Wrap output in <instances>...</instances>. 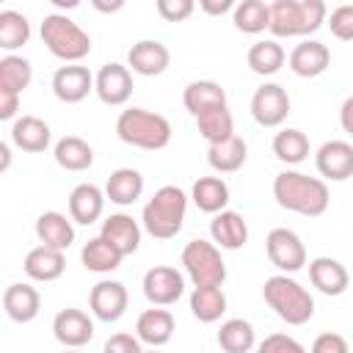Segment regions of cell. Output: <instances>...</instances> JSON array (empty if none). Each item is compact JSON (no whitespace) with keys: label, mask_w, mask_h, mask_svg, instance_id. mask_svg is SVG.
I'll use <instances>...</instances> for the list:
<instances>
[{"label":"cell","mask_w":353,"mask_h":353,"mask_svg":"<svg viewBox=\"0 0 353 353\" xmlns=\"http://www.w3.org/2000/svg\"><path fill=\"white\" fill-rule=\"evenodd\" d=\"M325 22L323 0H276L270 3V33L279 39L309 36Z\"/></svg>","instance_id":"cell-5"},{"label":"cell","mask_w":353,"mask_h":353,"mask_svg":"<svg viewBox=\"0 0 353 353\" xmlns=\"http://www.w3.org/2000/svg\"><path fill=\"white\" fill-rule=\"evenodd\" d=\"M196 130H199V135L210 146L212 143H223V141H229L234 135V119H232V113H229L226 105L210 108L201 116H196Z\"/></svg>","instance_id":"cell-31"},{"label":"cell","mask_w":353,"mask_h":353,"mask_svg":"<svg viewBox=\"0 0 353 353\" xmlns=\"http://www.w3.org/2000/svg\"><path fill=\"white\" fill-rule=\"evenodd\" d=\"M116 135L130 146H138V149H146V152H157V149L168 146L171 124H168L165 116L152 113L146 108H127L116 119Z\"/></svg>","instance_id":"cell-3"},{"label":"cell","mask_w":353,"mask_h":353,"mask_svg":"<svg viewBox=\"0 0 353 353\" xmlns=\"http://www.w3.org/2000/svg\"><path fill=\"white\" fill-rule=\"evenodd\" d=\"M339 124H342V130L347 132V135H353V94L342 102V108H339Z\"/></svg>","instance_id":"cell-47"},{"label":"cell","mask_w":353,"mask_h":353,"mask_svg":"<svg viewBox=\"0 0 353 353\" xmlns=\"http://www.w3.org/2000/svg\"><path fill=\"white\" fill-rule=\"evenodd\" d=\"M41 41L55 58H61L66 63H77L91 52V36L63 14H47L44 17Z\"/></svg>","instance_id":"cell-6"},{"label":"cell","mask_w":353,"mask_h":353,"mask_svg":"<svg viewBox=\"0 0 353 353\" xmlns=\"http://www.w3.org/2000/svg\"><path fill=\"white\" fill-rule=\"evenodd\" d=\"M66 353H80V350H74V347H72V350H66Z\"/></svg>","instance_id":"cell-52"},{"label":"cell","mask_w":353,"mask_h":353,"mask_svg":"<svg viewBox=\"0 0 353 353\" xmlns=\"http://www.w3.org/2000/svg\"><path fill=\"white\" fill-rule=\"evenodd\" d=\"M121 259H124V256H121L105 237H91V240L83 245V251H80V262H83V268L91 270V273H110V270L119 268Z\"/></svg>","instance_id":"cell-34"},{"label":"cell","mask_w":353,"mask_h":353,"mask_svg":"<svg viewBox=\"0 0 353 353\" xmlns=\"http://www.w3.org/2000/svg\"><path fill=\"white\" fill-rule=\"evenodd\" d=\"M193 0H157V14L165 22H182L193 14Z\"/></svg>","instance_id":"cell-43"},{"label":"cell","mask_w":353,"mask_h":353,"mask_svg":"<svg viewBox=\"0 0 353 353\" xmlns=\"http://www.w3.org/2000/svg\"><path fill=\"white\" fill-rule=\"evenodd\" d=\"M210 234H212V243L218 248H226V251H237L245 245L248 240V223L240 212L234 210H223L218 215H212L210 221Z\"/></svg>","instance_id":"cell-19"},{"label":"cell","mask_w":353,"mask_h":353,"mask_svg":"<svg viewBox=\"0 0 353 353\" xmlns=\"http://www.w3.org/2000/svg\"><path fill=\"white\" fill-rule=\"evenodd\" d=\"M141 193H143V176L135 168H116L105 182V196L119 207L135 204Z\"/></svg>","instance_id":"cell-28"},{"label":"cell","mask_w":353,"mask_h":353,"mask_svg":"<svg viewBox=\"0 0 353 353\" xmlns=\"http://www.w3.org/2000/svg\"><path fill=\"white\" fill-rule=\"evenodd\" d=\"M256 336H254V325L243 317H232L226 323H221L218 328V345L226 353H248L254 347Z\"/></svg>","instance_id":"cell-36"},{"label":"cell","mask_w":353,"mask_h":353,"mask_svg":"<svg viewBox=\"0 0 353 353\" xmlns=\"http://www.w3.org/2000/svg\"><path fill=\"white\" fill-rule=\"evenodd\" d=\"M190 312L201 323H215L226 312V295L221 287H196L190 295Z\"/></svg>","instance_id":"cell-37"},{"label":"cell","mask_w":353,"mask_h":353,"mask_svg":"<svg viewBox=\"0 0 353 353\" xmlns=\"http://www.w3.org/2000/svg\"><path fill=\"white\" fill-rule=\"evenodd\" d=\"M33 80V69L30 61L19 58V55H6L0 58V91H11V94H22Z\"/></svg>","instance_id":"cell-39"},{"label":"cell","mask_w":353,"mask_h":353,"mask_svg":"<svg viewBox=\"0 0 353 353\" xmlns=\"http://www.w3.org/2000/svg\"><path fill=\"white\" fill-rule=\"evenodd\" d=\"M256 353H306V347L287 334H270L259 342Z\"/></svg>","instance_id":"cell-42"},{"label":"cell","mask_w":353,"mask_h":353,"mask_svg":"<svg viewBox=\"0 0 353 353\" xmlns=\"http://www.w3.org/2000/svg\"><path fill=\"white\" fill-rule=\"evenodd\" d=\"M17 108H19V94H11V91H0V119H3V121L14 119Z\"/></svg>","instance_id":"cell-46"},{"label":"cell","mask_w":353,"mask_h":353,"mask_svg":"<svg viewBox=\"0 0 353 353\" xmlns=\"http://www.w3.org/2000/svg\"><path fill=\"white\" fill-rule=\"evenodd\" d=\"M182 105H185L188 113L201 116V113L210 110V108L226 105V91H223L221 83H215V80H193V83L185 85Z\"/></svg>","instance_id":"cell-27"},{"label":"cell","mask_w":353,"mask_h":353,"mask_svg":"<svg viewBox=\"0 0 353 353\" xmlns=\"http://www.w3.org/2000/svg\"><path fill=\"white\" fill-rule=\"evenodd\" d=\"M328 28L336 39L342 41H353V3H345V6H336L328 17Z\"/></svg>","instance_id":"cell-41"},{"label":"cell","mask_w":353,"mask_h":353,"mask_svg":"<svg viewBox=\"0 0 353 353\" xmlns=\"http://www.w3.org/2000/svg\"><path fill=\"white\" fill-rule=\"evenodd\" d=\"M22 268L33 281H55L66 270V259H63V251H58V248L36 245L28 251Z\"/></svg>","instance_id":"cell-25"},{"label":"cell","mask_w":353,"mask_h":353,"mask_svg":"<svg viewBox=\"0 0 353 353\" xmlns=\"http://www.w3.org/2000/svg\"><path fill=\"white\" fill-rule=\"evenodd\" d=\"M105 193L97 188V185H91V182H80L72 193H69V218L74 221V223H83V226H91L99 215H102V210H105Z\"/></svg>","instance_id":"cell-21"},{"label":"cell","mask_w":353,"mask_h":353,"mask_svg":"<svg viewBox=\"0 0 353 353\" xmlns=\"http://www.w3.org/2000/svg\"><path fill=\"white\" fill-rule=\"evenodd\" d=\"M135 334L141 342L160 347L174 336V314L168 309H146L138 314L135 323Z\"/></svg>","instance_id":"cell-26"},{"label":"cell","mask_w":353,"mask_h":353,"mask_svg":"<svg viewBox=\"0 0 353 353\" xmlns=\"http://www.w3.org/2000/svg\"><path fill=\"white\" fill-rule=\"evenodd\" d=\"M88 91H94V74L85 66L69 63V66L55 69V74H52V94L61 102H66V105L83 102L88 97Z\"/></svg>","instance_id":"cell-15"},{"label":"cell","mask_w":353,"mask_h":353,"mask_svg":"<svg viewBox=\"0 0 353 353\" xmlns=\"http://www.w3.org/2000/svg\"><path fill=\"white\" fill-rule=\"evenodd\" d=\"M273 154L281 163H287V165H298V163H303L309 157V138L301 130L287 127V130L276 132V138H273Z\"/></svg>","instance_id":"cell-38"},{"label":"cell","mask_w":353,"mask_h":353,"mask_svg":"<svg viewBox=\"0 0 353 353\" xmlns=\"http://www.w3.org/2000/svg\"><path fill=\"white\" fill-rule=\"evenodd\" d=\"M94 8H97V11H108V14H110V11L124 8V3H121V0H116V3H102V0H94Z\"/></svg>","instance_id":"cell-49"},{"label":"cell","mask_w":353,"mask_h":353,"mask_svg":"<svg viewBox=\"0 0 353 353\" xmlns=\"http://www.w3.org/2000/svg\"><path fill=\"white\" fill-rule=\"evenodd\" d=\"M190 199H193V204H196L201 212L218 215V212H223V207L229 204V185H226L221 176H199V179L193 182Z\"/></svg>","instance_id":"cell-29"},{"label":"cell","mask_w":353,"mask_h":353,"mask_svg":"<svg viewBox=\"0 0 353 353\" xmlns=\"http://www.w3.org/2000/svg\"><path fill=\"white\" fill-rule=\"evenodd\" d=\"M102 353H143V347H141V339L132 334H113L108 336Z\"/></svg>","instance_id":"cell-45"},{"label":"cell","mask_w":353,"mask_h":353,"mask_svg":"<svg viewBox=\"0 0 353 353\" xmlns=\"http://www.w3.org/2000/svg\"><path fill=\"white\" fill-rule=\"evenodd\" d=\"M99 237H105L121 256H127V254L138 251V245H141V226H138V221L132 215L116 212V215L102 221Z\"/></svg>","instance_id":"cell-18"},{"label":"cell","mask_w":353,"mask_h":353,"mask_svg":"<svg viewBox=\"0 0 353 353\" xmlns=\"http://www.w3.org/2000/svg\"><path fill=\"white\" fill-rule=\"evenodd\" d=\"M168 63H171V52L157 39H141L127 52V69H132L141 77H157L168 69Z\"/></svg>","instance_id":"cell-12"},{"label":"cell","mask_w":353,"mask_h":353,"mask_svg":"<svg viewBox=\"0 0 353 353\" xmlns=\"http://www.w3.org/2000/svg\"><path fill=\"white\" fill-rule=\"evenodd\" d=\"M0 154H3V163H0V168L6 171V168H8V163H11V152H8V143H0Z\"/></svg>","instance_id":"cell-50"},{"label":"cell","mask_w":353,"mask_h":353,"mask_svg":"<svg viewBox=\"0 0 353 353\" xmlns=\"http://www.w3.org/2000/svg\"><path fill=\"white\" fill-rule=\"evenodd\" d=\"M3 309L14 323H30L41 309V295L30 284H8L3 292Z\"/></svg>","instance_id":"cell-23"},{"label":"cell","mask_w":353,"mask_h":353,"mask_svg":"<svg viewBox=\"0 0 353 353\" xmlns=\"http://www.w3.org/2000/svg\"><path fill=\"white\" fill-rule=\"evenodd\" d=\"M30 39V22L19 11H0V47L3 50H19Z\"/></svg>","instance_id":"cell-40"},{"label":"cell","mask_w":353,"mask_h":353,"mask_svg":"<svg viewBox=\"0 0 353 353\" xmlns=\"http://www.w3.org/2000/svg\"><path fill=\"white\" fill-rule=\"evenodd\" d=\"M245 157H248V146H245V141L237 138V135H232V138L223 141V143L207 146V163H210V168L218 171V174H232V171L243 168Z\"/></svg>","instance_id":"cell-30"},{"label":"cell","mask_w":353,"mask_h":353,"mask_svg":"<svg viewBox=\"0 0 353 353\" xmlns=\"http://www.w3.org/2000/svg\"><path fill=\"white\" fill-rule=\"evenodd\" d=\"M273 199L279 201L281 210L306 215V218H320L328 210V185L317 176L301 174V171H281L273 179Z\"/></svg>","instance_id":"cell-1"},{"label":"cell","mask_w":353,"mask_h":353,"mask_svg":"<svg viewBox=\"0 0 353 353\" xmlns=\"http://www.w3.org/2000/svg\"><path fill=\"white\" fill-rule=\"evenodd\" d=\"M199 6H201V11H207V14H212V17L226 14L229 8H234V3H232V0H201Z\"/></svg>","instance_id":"cell-48"},{"label":"cell","mask_w":353,"mask_h":353,"mask_svg":"<svg viewBox=\"0 0 353 353\" xmlns=\"http://www.w3.org/2000/svg\"><path fill=\"white\" fill-rule=\"evenodd\" d=\"M232 22L243 33H262L265 28H270V3L243 0L232 8Z\"/></svg>","instance_id":"cell-35"},{"label":"cell","mask_w":353,"mask_h":353,"mask_svg":"<svg viewBox=\"0 0 353 353\" xmlns=\"http://www.w3.org/2000/svg\"><path fill=\"white\" fill-rule=\"evenodd\" d=\"M292 74L298 77H317L328 69L331 63V50L323 44V41H314V39H306L301 44H295V50L290 52L287 58Z\"/></svg>","instance_id":"cell-17"},{"label":"cell","mask_w":353,"mask_h":353,"mask_svg":"<svg viewBox=\"0 0 353 353\" xmlns=\"http://www.w3.org/2000/svg\"><path fill=\"white\" fill-rule=\"evenodd\" d=\"M265 303L287 323V325H303L312 320L314 314V298L309 295V290L303 284H298L295 279H290L287 273L270 276L265 279L262 287Z\"/></svg>","instance_id":"cell-2"},{"label":"cell","mask_w":353,"mask_h":353,"mask_svg":"<svg viewBox=\"0 0 353 353\" xmlns=\"http://www.w3.org/2000/svg\"><path fill=\"white\" fill-rule=\"evenodd\" d=\"M265 254H268L270 265H276L281 273H295L306 265V248H303L301 237L292 229H284V226H276V229L268 232Z\"/></svg>","instance_id":"cell-8"},{"label":"cell","mask_w":353,"mask_h":353,"mask_svg":"<svg viewBox=\"0 0 353 353\" xmlns=\"http://www.w3.org/2000/svg\"><path fill=\"white\" fill-rule=\"evenodd\" d=\"M245 61H248L251 72H256V74L268 77V74H276V72L284 66L287 55H284V47H281L279 41L265 39V41H254V44L248 47Z\"/></svg>","instance_id":"cell-33"},{"label":"cell","mask_w":353,"mask_h":353,"mask_svg":"<svg viewBox=\"0 0 353 353\" xmlns=\"http://www.w3.org/2000/svg\"><path fill=\"white\" fill-rule=\"evenodd\" d=\"M36 237L41 245L47 248H58V251H66L72 243H74V226L72 221L63 215V212H55V210H47L36 218Z\"/></svg>","instance_id":"cell-22"},{"label":"cell","mask_w":353,"mask_h":353,"mask_svg":"<svg viewBox=\"0 0 353 353\" xmlns=\"http://www.w3.org/2000/svg\"><path fill=\"white\" fill-rule=\"evenodd\" d=\"M182 265L190 276L193 287H221L226 281V265L221 259V248L207 240H190L182 248Z\"/></svg>","instance_id":"cell-7"},{"label":"cell","mask_w":353,"mask_h":353,"mask_svg":"<svg viewBox=\"0 0 353 353\" xmlns=\"http://www.w3.org/2000/svg\"><path fill=\"white\" fill-rule=\"evenodd\" d=\"M50 124L39 116H19L11 127V141L14 146H19L22 152H30V154H39L50 146Z\"/></svg>","instance_id":"cell-24"},{"label":"cell","mask_w":353,"mask_h":353,"mask_svg":"<svg viewBox=\"0 0 353 353\" xmlns=\"http://www.w3.org/2000/svg\"><path fill=\"white\" fill-rule=\"evenodd\" d=\"M290 113V97L284 85L265 83L251 97V116L259 127H279Z\"/></svg>","instance_id":"cell-10"},{"label":"cell","mask_w":353,"mask_h":353,"mask_svg":"<svg viewBox=\"0 0 353 353\" xmlns=\"http://www.w3.org/2000/svg\"><path fill=\"white\" fill-rule=\"evenodd\" d=\"M185 210H188V196L176 185H163L146 201V207L141 212V223L152 237L168 240V237L179 234L182 221H185Z\"/></svg>","instance_id":"cell-4"},{"label":"cell","mask_w":353,"mask_h":353,"mask_svg":"<svg viewBox=\"0 0 353 353\" xmlns=\"http://www.w3.org/2000/svg\"><path fill=\"white\" fill-rule=\"evenodd\" d=\"M94 91L105 105H124L132 94V72L121 63H105L94 74Z\"/></svg>","instance_id":"cell-13"},{"label":"cell","mask_w":353,"mask_h":353,"mask_svg":"<svg viewBox=\"0 0 353 353\" xmlns=\"http://www.w3.org/2000/svg\"><path fill=\"white\" fill-rule=\"evenodd\" d=\"M143 295L152 306H171L182 298L185 292V279L176 268L168 265H154L152 270H146L143 276Z\"/></svg>","instance_id":"cell-9"},{"label":"cell","mask_w":353,"mask_h":353,"mask_svg":"<svg viewBox=\"0 0 353 353\" xmlns=\"http://www.w3.org/2000/svg\"><path fill=\"white\" fill-rule=\"evenodd\" d=\"M143 353H160V350H154V347H152V350H143Z\"/></svg>","instance_id":"cell-51"},{"label":"cell","mask_w":353,"mask_h":353,"mask_svg":"<svg viewBox=\"0 0 353 353\" xmlns=\"http://www.w3.org/2000/svg\"><path fill=\"white\" fill-rule=\"evenodd\" d=\"M127 303H130V295H127V287L121 281L105 279V281H97L91 287L88 306H91L94 317L102 323H116L127 312Z\"/></svg>","instance_id":"cell-11"},{"label":"cell","mask_w":353,"mask_h":353,"mask_svg":"<svg viewBox=\"0 0 353 353\" xmlns=\"http://www.w3.org/2000/svg\"><path fill=\"white\" fill-rule=\"evenodd\" d=\"M312 353H350V347H347V339L342 334L325 331L312 342Z\"/></svg>","instance_id":"cell-44"},{"label":"cell","mask_w":353,"mask_h":353,"mask_svg":"<svg viewBox=\"0 0 353 353\" xmlns=\"http://www.w3.org/2000/svg\"><path fill=\"white\" fill-rule=\"evenodd\" d=\"M52 334L66 347H83L94 336V323L83 309H61L52 320Z\"/></svg>","instance_id":"cell-16"},{"label":"cell","mask_w":353,"mask_h":353,"mask_svg":"<svg viewBox=\"0 0 353 353\" xmlns=\"http://www.w3.org/2000/svg\"><path fill=\"white\" fill-rule=\"evenodd\" d=\"M317 171L331 182H345L353 176V146L347 141H325L314 154Z\"/></svg>","instance_id":"cell-14"},{"label":"cell","mask_w":353,"mask_h":353,"mask_svg":"<svg viewBox=\"0 0 353 353\" xmlns=\"http://www.w3.org/2000/svg\"><path fill=\"white\" fill-rule=\"evenodd\" d=\"M309 281L323 295H342L350 284V276H347V268L339 259L317 256V259L309 262Z\"/></svg>","instance_id":"cell-20"},{"label":"cell","mask_w":353,"mask_h":353,"mask_svg":"<svg viewBox=\"0 0 353 353\" xmlns=\"http://www.w3.org/2000/svg\"><path fill=\"white\" fill-rule=\"evenodd\" d=\"M55 163L66 171H85L91 168L94 163V149L88 141L77 138V135H63L58 143H55Z\"/></svg>","instance_id":"cell-32"}]
</instances>
